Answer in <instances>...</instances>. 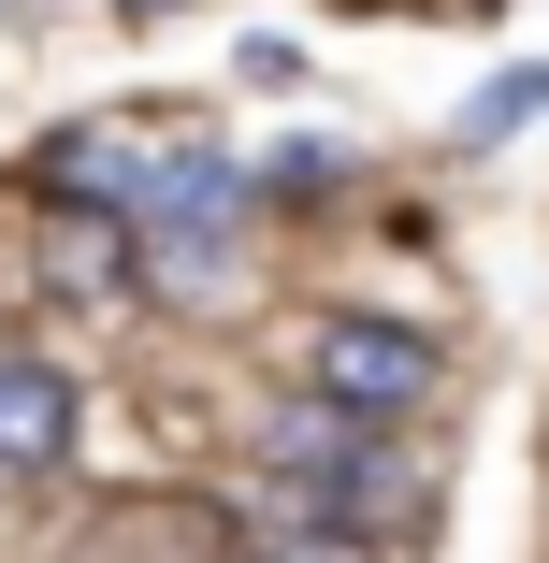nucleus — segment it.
Here are the masks:
<instances>
[{
	"mask_svg": "<svg viewBox=\"0 0 549 563\" xmlns=\"http://www.w3.org/2000/svg\"><path fill=\"white\" fill-rule=\"evenodd\" d=\"M232 202H246V174L217 159V145H160V174H145V202H131V232H160V289H202V246L232 232Z\"/></svg>",
	"mask_w": 549,
	"mask_h": 563,
	"instance_id": "nucleus-1",
	"label": "nucleus"
},
{
	"mask_svg": "<svg viewBox=\"0 0 549 563\" xmlns=\"http://www.w3.org/2000/svg\"><path fill=\"white\" fill-rule=\"evenodd\" d=\"M304 376L333 390V405H376V419L433 405V347H419L405 318H318V332H304Z\"/></svg>",
	"mask_w": 549,
	"mask_h": 563,
	"instance_id": "nucleus-2",
	"label": "nucleus"
},
{
	"mask_svg": "<svg viewBox=\"0 0 549 563\" xmlns=\"http://www.w3.org/2000/svg\"><path fill=\"white\" fill-rule=\"evenodd\" d=\"M275 477H304V492H333V506H376V405H333V390H304L275 433Z\"/></svg>",
	"mask_w": 549,
	"mask_h": 563,
	"instance_id": "nucleus-3",
	"label": "nucleus"
},
{
	"mask_svg": "<svg viewBox=\"0 0 549 563\" xmlns=\"http://www.w3.org/2000/svg\"><path fill=\"white\" fill-rule=\"evenodd\" d=\"M44 289L58 303H117L131 289V202H58L44 217Z\"/></svg>",
	"mask_w": 549,
	"mask_h": 563,
	"instance_id": "nucleus-4",
	"label": "nucleus"
},
{
	"mask_svg": "<svg viewBox=\"0 0 549 563\" xmlns=\"http://www.w3.org/2000/svg\"><path fill=\"white\" fill-rule=\"evenodd\" d=\"M73 448V376L30 362V347H0V477H44Z\"/></svg>",
	"mask_w": 549,
	"mask_h": 563,
	"instance_id": "nucleus-5",
	"label": "nucleus"
},
{
	"mask_svg": "<svg viewBox=\"0 0 549 563\" xmlns=\"http://www.w3.org/2000/svg\"><path fill=\"white\" fill-rule=\"evenodd\" d=\"M145 174H160V145H131V131H73L58 145V188H101V202H145Z\"/></svg>",
	"mask_w": 549,
	"mask_h": 563,
	"instance_id": "nucleus-6",
	"label": "nucleus"
},
{
	"mask_svg": "<svg viewBox=\"0 0 549 563\" xmlns=\"http://www.w3.org/2000/svg\"><path fill=\"white\" fill-rule=\"evenodd\" d=\"M520 117H549V58H535V73H506V87L477 101V145H492V131H520Z\"/></svg>",
	"mask_w": 549,
	"mask_h": 563,
	"instance_id": "nucleus-7",
	"label": "nucleus"
},
{
	"mask_svg": "<svg viewBox=\"0 0 549 563\" xmlns=\"http://www.w3.org/2000/svg\"><path fill=\"white\" fill-rule=\"evenodd\" d=\"M289 563H362V549H348V534H304V549H289Z\"/></svg>",
	"mask_w": 549,
	"mask_h": 563,
	"instance_id": "nucleus-8",
	"label": "nucleus"
},
{
	"mask_svg": "<svg viewBox=\"0 0 549 563\" xmlns=\"http://www.w3.org/2000/svg\"><path fill=\"white\" fill-rule=\"evenodd\" d=\"M117 15H188V0H117Z\"/></svg>",
	"mask_w": 549,
	"mask_h": 563,
	"instance_id": "nucleus-9",
	"label": "nucleus"
}]
</instances>
